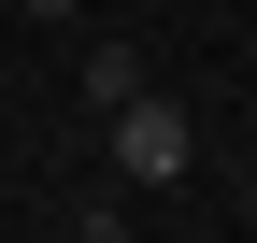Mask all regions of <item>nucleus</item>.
<instances>
[{
	"instance_id": "f257e3e1",
	"label": "nucleus",
	"mask_w": 257,
	"mask_h": 243,
	"mask_svg": "<svg viewBox=\"0 0 257 243\" xmlns=\"http://www.w3.org/2000/svg\"><path fill=\"white\" fill-rule=\"evenodd\" d=\"M100 129H114V172L128 186H186V172H200V129H186V100H157V86L100 100Z\"/></svg>"
},
{
	"instance_id": "f03ea898",
	"label": "nucleus",
	"mask_w": 257,
	"mask_h": 243,
	"mask_svg": "<svg viewBox=\"0 0 257 243\" xmlns=\"http://www.w3.org/2000/svg\"><path fill=\"white\" fill-rule=\"evenodd\" d=\"M29 15H72V0H29Z\"/></svg>"
}]
</instances>
